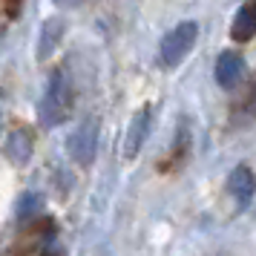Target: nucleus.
Here are the masks:
<instances>
[{"mask_svg":"<svg viewBox=\"0 0 256 256\" xmlns=\"http://www.w3.org/2000/svg\"><path fill=\"white\" fill-rule=\"evenodd\" d=\"M64 18H49L46 24L40 26V38H38V58L46 60L55 49H58L60 38H64Z\"/></svg>","mask_w":256,"mask_h":256,"instance_id":"9","label":"nucleus"},{"mask_svg":"<svg viewBox=\"0 0 256 256\" xmlns=\"http://www.w3.org/2000/svg\"><path fill=\"white\" fill-rule=\"evenodd\" d=\"M150 124H152V106L144 104L138 112L132 116V121H130V127H127V138H124V156H127V158H136L141 152V147L147 144Z\"/></svg>","mask_w":256,"mask_h":256,"instance_id":"5","label":"nucleus"},{"mask_svg":"<svg viewBox=\"0 0 256 256\" xmlns=\"http://www.w3.org/2000/svg\"><path fill=\"white\" fill-rule=\"evenodd\" d=\"M98 132H101V127H98L95 118H86V121H81L78 127L72 130L70 156L75 158L78 167H90V164L95 162V152H98Z\"/></svg>","mask_w":256,"mask_h":256,"instance_id":"3","label":"nucleus"},{"mask_svg":"<svg viewBox=\"0 0 256 256\" xmlns=\"http://www.w3.org/2000/svg\"><path fill=\"white\" fill-rule=\"evenodd\" d=\"M213 75H216V84H219L222 90L230 92V90H236V86L244 81V75H248V64H244V58L239 55V52H222L219 60H216Z\"/></svg>","mask_w":256,"mask_h":256,"instance_id":"4","label":"nucleus"},{"mask_svg":"<svg viewBox=\"0 0 256 256\" xmlns=\"http://www.w3.org/2000/svg\"><path fill=\"white\" fill-rule=\"evenodd\" d=\"M18 6H20V0H6V14L18 18Z\"/></svg>","mask_w":256,"mask_h":256,"instance_id":"11","label":"nucleus"},{"mask_svg":"<svg viewBox=\"0 0 256 256\" xmlns=\"http://www.w3.org/2000/svg\"><path fill=\"white\" fill-rule=\"evenodd\" d=\"M38 213H44V196L32 190V193H26V196L18 202V222L26 224V222L35 219Z\"/></svg>","mask_w":256,"mask_h":256,"instance_id":"10","label":"nucleus"},{"mask_svg":"<svg viewBox=\"0 0 256 256\" xmlns=\"http://www.w3.org/2000/svg\"><path fill=\"white\" fill-rule=\"evenodd\" d=\"M196 40H198V24L196 20H184V24L173 26V29L162 38V44H158V64H162L164 70L178 66V64L193 52Z\"/></svg>","mask_w":256,"mask_h":256,"instance_id":"2","label":"nucleus"},{"mask_svg":"<svg viewBox=\"0 0 256 256\" xmlns=\"http://www.w3.org/2000/svg\"><path fill=\"white\" fill-rule=\"evenodd\" d=\"M55 3H60V6H78V3H84V0H55Z\"/></svg>","mask_w":256,"mask_h":256,"instance_id":"12","label":"nucleus"},{"mask_svg":"<svg viewBox=\"0 0 256 256\" xmlns=\"http://www.w3.org/2000/svg\"><path fill=\"white\" fill-rule=\"evenodd\" d=\"M32 136H29V130H12L9 136H6V147H3V152H6V158L12 164H18V167H24L29 158H32Z\"/></svg>","mask_w":256,"mask_h":256,"instance_id":"8","label":"nucleus"},{"mask_svg":"<svg viewBox=\"0 0 256 256\" xmlns=\"http://www.w3.org/2000/svg\"><path fill=\"white\" fill-rule=\"evenodd\" d=\"M256 35V0H244L230 24V38L236 44H248Z\"/></svg>","mask_w":256,"mask_h":256,"instance_id":"7","label":"nucleus"},{"mask_svg":"<svg viewBox=\"0 0 256 256\" xmlns=\"http://www.w3.org/2000/svg\"><path fill=\"white\" fill-rule=\"evenodd\" d=\"M228 190H230V196L236 198L239 208L242 210L248 208V204L254 202V193H256V178H254V173H250V167L239 164L230 173V178H228Z\"/></svg>","mask_w":256,"mask_h":256,"instance_id":"6","label":"nucleus"},{"mask_svg":"<svg viewBox=\"0 0 256 256\" xmlns=\"http://www.w3.org/2000/svg\"><path fill=\"white\" fill-rule=\"evenodd\" d=\"M72 110V81H70V72L55 70L49 75V84L44 90V98H40V106H38V116H40V124L44 127H58L66 121Z\"/></svg>","mask_w":256,"mask_h":256,"instance_id":"1","label":"nucleus"}]
</instances>
